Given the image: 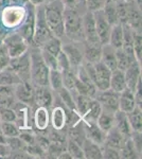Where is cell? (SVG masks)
<instances>
[{"mask_svg": "<svg viewBox=\"0 0 142 159\" xmlns=\"http://www.w3.org/2000/svg\"><path fill=\"white\" fill-rule=\"evenodd\" d=\"M64 19V35L72 42L84 40L83 18L76 9L65 7L63 10Z\"/></svg>", "mask_w": 142, "mask_h": 159, "instance_id": "1", "label": "cell"}, {"mask_svg": "<svg viewBox=\"0 0 142 159\" xmlns=\"http://www.w3.org/2000/svg\"><path fill=\"white\" fill-rule=\"evenodd\" d=\"M64 6L62 1L54 0L44 7L45 19L53 36L62 38L64 36V19H63Z\"/></svg>", "mask_w": 142, "mask_h": 159, "instance_id": "2", "label": "cell"}, {"mask_svg": "<svg viewBox=\"0 0 142 159\" xmlns=\"http://www.w3.org/2000/svg\"><path fill=\"white\" fill-rule=\"evenodd\" d=\"M40 48L30 51V73L31 80L36 86H49V71L50 69L44 61Z\"/></svg>", "mask_w": 142, "mask_h": 159, "instance_id": "3", "label": "cell"}, {"mask_svg": "<svg viewBox=\"0 0 142 159\" xmlns=\"http://www.w3.org/2000/svg\"><path fill=\"white\" fill-rule=\"evenodd\" d=\"M52 33L49 29L45 19L44 7H39L35 13V25H34V35H33V45L36 47L42 48L45 43L50 37H52Z\"/></svg>", "mask_w": 142, "mask_h": 159, "instance_id": "4", "label": "cell"}, {"mask_svg": "<svg viewBox=\"0 0 142 159\" xmlns=\"http://www.w3.org/2000/svg\"><path fill=\"white\" fill-rule=\"evenodd\" d=\"M30 65L31 61L29 51H25V53H22L21 55L17 56V57L10 58L9 61V67L24 82H29L31 80Z\"/></svg>", "mask_w": 142, "mask_h": 159, "instance_id": "5", "label": "cell"}, {"mask_svg": "<svg viewBox=\"0 0 142 159\" xmlns=\"http://www.w3.org/2000/svg\"><path fill=\"white\" fill-rule=\"evenodd\" d=\"M3 43L7 48L10 58L17 57L29 50L27 42L21 36V34H18V33H13V34L7 36L4 38Z\"/></svg>", "mask_w": 142, "mask_h": 159, "instance_id": "6", "label": "cell"}, {"mask_svg": "<svg viewBox=\"0 0 142 159\" xmlns=\"http://www.w3.org/2000/svg\"><path fill=\"white\" fill-rule=\"evenodd\" d=\"M94 99L99 101L102 109L106 111L115 114L119 109V93L112 90L110 88L106 90H98Z\"/></svg>", "mask_w": 142, "mask_h": 159, "instance_id": "7", "label": "cell"}, {"mask_svg": "<svg viewBox=\"0 0 142 159\" xmlns=\"http://www.w3.org/2000/svg\"><path fill=\"white\" fill-rule=\"evenodd\" d=\"M94 13V18L95 22V29H97L98 36L101 45H106L109 40V34L110 30H112V25L107 21L104 16L103 10H97V11L92 12Z\"/></svg>", "mask_w": 142, "mask_h": 159, "instance_id": "8", "label": "cell"}, {"mask_svg": "<svg viewBox=\"0 0 142 159\" xmlns=\"http://www.w3.org/2000/svg\"><path fill=\"white\" fill-rule=\"evenodd\" d=\"M112 70L107 67L102 61H98L94 64V84L97 87L98 90H106L109 89V82Z\"/></svg>", "mask_w": 142, "mask_h": 159, "instance_id": "9", "label": "cell"}, {"mask_svg": "<svg viewBox=\"0 0 142 159\" xmlns=\"http://www.w3.org/2000/svg\"><path fill=\"white\" fill-rule=\"evenodd\" d=\"M83 18V32L84 39L87 43L92 45H101L99 36H98L97 29H95V22L94 18V13L91 11H87L85 13Z\"/></svg>", "mask_w": 142, "mask_h": 159, "instance_id": "10", "label": "cell"}, {"mask_svg": "<svg viewBox=\"0 0 142 159\" xmlns=\"http://www.w3.org/2000/svg\"><path fill=\"white\" fill-rule=\"evenodd\" d=\"M14 96L18 99V101L28 105V106H33L35 104L34 88H33L29 82L21 81L17 85H15Z\"/></svg>", "mask_w": 142, "mask_h": 159, "instance_id": "11", "label": "cell"}, {"mask_svg": "<svg viewBox=\"0 0 142 159\" xmlns=\"http://www.w3.org/2000/svg\"><path fill=\"white\" fill-rule=\"evenodd\" d=\"M124 76H125V82H126V87L130 90L135 91L136 86L138 84V81L141 79V68H140V63L139 61H133L128 68L124 71Z\"/></svg>", "mask_w": 142, "mask_h": 159, "instance_id": "12", "label": "cell"}, {"mask_svg": "<svg viewBox=\"0 0 142 159\" xmlns=\"http://www.w3.org/2000/svg\"><path fill=\"white\" fill-rule=\"evenodd\" d=\"M84 129L85 134H86V138L89 139L92 142L97 143L99 145H103L105 141V137H106V133L102 130L98 126L95 122H84Z\"/></svg>", "mask_w": 142, "mask_h": 159, "instance_id": "13", "label": "cell"}, {"mask_svg": "<svg viewBox=\"0 0 142 159\" xmlns=\"http://www.w3.org/2000/svg\"><path fill=\"white\" fill-rule=\"evenodd\" d=\"M31 9L28 12V16L24 25L21 28V36L25 38L28 45H33V35H34V25H35V11L34 6L31 3Z\"/></svg>", "mask_w": 142, "mask_h": 159, "instance_id": "14", "label": "cell"}, {"mask_svg": "<svg viewBox=\"0 0 142 159\" xmlns=\"http://www.w3.org/2000/svg\"><path fill=\"white\" fill-rule=\"evenodd\" d=\"M62 50L65 53L67 58H68L69 63L72 67H77V66L82 65L84 61V55L82 51L76 47L74 43H65L62 45Z\"/></svg>", "mask_w": 142, "mask_h": 159, "instance_id": "15", "label": "cell"}, {"mask_svg": "<svg viewBox=\"0 0 142 159\" xmlns=\"http://www.w3.org/2000/svg\"><path fill=\"white\" fill-rule=\"evenodd\" d=\"M34 100L37 106L49 108L52 105L53 98L48 86H36L34 88Z\"/></svg>", "mask_w": 142, "mask_h": 159, "instance_id": "16", "label": "cell"}, {"mask_svg": "<svg viewBox=\"0 0 142 159\" xmlns=\"http://www.w3.org/2000/svg\"><path fill=\"white\" fill-rule=\"evenodd\" d=\"M127 138L125 137L122 133H120L117 129V127L113 126L106 133V137H105V141L103 145H107V147L117 148L120 151V148L123 147L125 143V140Z\"/></svg>", "mask_w": 142, "mask_h": 159, "instance_id": "17", "label": "cell"}, {"mask_svg": "<svg viewBox=\"0 0 142 159\" xmlns=\"http://www.w3.org/2000/svg\"><path fill=\"white\" fill-rule=\"evenodd\" d=\"M134 31L141 32V9L134 1L128 3L127 24Z\"/></svg>", "mask_w": 142, "mask_h": 159, "instance_id": "18", "label": "cell"}, {"mask_svg": "<svg viewBox=\"0 0 142 159\" xmlns=\"http://www.w3.org/2000/svg\"><path fill=\"white\" fill-rule=\"evenodd\" d=\"M137 105L135 101V96H134V91L126 88L122 92L119 93V109L120 110L128 114Z\"/></svg>", "mask_w": 142, "mask_h": 159, "instance_id": "19", "label": "cell"}, {"mask_svg": "<svg viewBox=\"0 0 142 159\" xmlns=\"http://www.w3.org/2000/svg\"><path fill=\"white\" fill-rule=\"evenodd\" d=\"M115 126L120 133H122L126 138H130L133 130L127 119V114L118 109L115 112Z\"/></svg>", "mask_w": 142, "mask_h": 159, "instance_id": "20", "label": "cell"}, {"mask_svg": "<svg viewBox=\"0 0 142 159\" xmlns=\"http://www.w3.org/2000/svg\"><path fill=\"white\" fill-rule=\"evenodd\" d=\"M109 88L112 90L118 92H122L124 89H126V82H125V76H124V71L116 70L112 71V75H110V82H109Z\"/></svg>", "mask_w": 142, "mask_h": 159, "instance_id": "21", "label": "cell"}, {"mask_svg": "<svg viewBox=\"0 0 142 159\" xmlns=\"http://www.w3.org/2000/svg\"><path fill=\"white\" fill-rule=\"evenodd\" d=\"M101 61L104 65H106L112 71L117 69V61H116V49L113 47L106 43L102 46V56Z\"/></svg>", "mask_w": 142, "mask_h": 159, "instance_id": "22", "label": "cell"}, {"mask_svg": "<svg viewBox=\"0 0 142 159\" xmlns=\"http://www.w3.org/2000/svg\"><path fill=\"white\" fill-rule=\"evenodd\" d=\"M82 150L84 153V158L89 159H100L102 157V145L92 142L89 139H85L82 144Z\"/></svg>", "mask_w": 142, "mask_h": 159, "instance_id": "23", "label": "cell"}, {"mask_svg": "<svg viewBox=\"0 0 142 159\" xmlns=\"http://www.w3.org/2000/svg\"><path fill=\"white\" fill-rule=\"evenodd\" d=\"M83 55L85 61L91 64H97L101 61V56H102V45H92V43H86Z\"/></svg>", "mask_w": 142, "mask_h": 159, "instance_id": "24", "label": "cell"}, {"mask_svg": "<svg viewBox=\"0 0 142 159\" xmlns=\"http://www.w3.org/2000/svg\"><path fill=\"white\" fill-rule=\"evenodd\" d=\"M49 111L48 108L42 106H37V108L35 110L34 114V123L35 126L38 130H45L47 129L48 125H49Z\"/></svg>", "mask_w": 142, "mask_h": 159, "instance_id": "25", "label": "cell"}, {"mask_svg": "<svg viewBox=\"0 0 142 159\" xmlns=\"http://www.w3.org/2000/svg\"><path fill=\"white\" fill-rule=\"evenodd\" d=\"M67 116L65 109L61 106H56L52 110V115H51V123L52 126L55 130H61L64 129L66 125Z\"/></svg>", "mask_w": 142, "mask_h": 159, "instance_id": "26", "label": "cell"}, {"mask_svg": "<svg viewBox=\"0 0 142 159\" xmlns=\"http://www.w3.org/2000/svg\"><path fill=\"white\" fill-rule=\"evenodd\" d=\"M97 124L101 129L107 133L110 129L115 126V114L102 109L97 119Z\"/></svg>", "mask_w": 142, "mask_h": 159, "instance_id": "27", "label": "cell"}, {"mask_svg": "<svg viewBox=\"0 0 142 159\" xmlns=\"http://www.w3.org/2000/svg\"><path fill=\"white\" fill-rule=\"evenodd\" d=\"M108 43H109L112 47L115 48V49L122 48V45H123V29H122V25L121 24H117V25H112V30H110Z\"/></svg>", "mask_w": 142, "mask_h": 159, "instance_id": "28", "label": "cell"}, {"mask_svg": "<svg viewBox=\"0 0 142 159\" xmlns=\"http://www.w3.org/2000/svg\"><path fill=\"white\" fill-rule=\"evenodd\" d=\"M20 82H21V80L18 78L17 74L9 66L0 70V85L15 86Z\"/></svg>", "mask_w": 142, "mask_h": 159, "instance_id": "29", "label": "cell"}, {"mask_svg": "<svg viewBox=\"0 0 142 159\" xmlns=\"http://www.w3.org/2000/svg\"><path fill=\"white\" fill-rule=\"evenodd\" d=\"M136 58L128 55L122 48L116 49V61H117V69L125 71L128 68L133 61H135Z\"/></svg>", "mask_w": 142, "mask_h": 159, "instance_id": "30", "label": "cell"}, {"mask_svg": "<svg viewBox=\"0 0 142 159\" xmlns=\"http://www.w3.org/2000/svg\"><path fill=\"white\" fill-rule=\"evenodd\" d=\"M68 139L73 140L74 142H76L82 147L84 140L86 139L83 123H76V124L72 125V127H70L68 130Z\"/></svg>", "mask_w": 142, "mask_h": 159, "instance_id": "31", "label": "cell"}, {"mask_svg": "<svg viewBox=\"0 0 142 159\" xmlns=\"http://www.w3.org/2000/svg\"><path fill=\"white\" fill-rule=\"evenodd\" d=\"M127 119L131 124L133 132L141 133L142 129V115H141V107L136 106L135 108L127 114Z\"/></svg>", "mask_w": 142, "mask_h": 159, "instance_id": "32", "label": "cell"}, {"mask_svg": "<svg viewBox=\"0 0 142 159\" xmlns=\"http://www.w3.org/2000/svg\"><path fill=\"white\" fill-rule=\"evenodd\" d=\"M102 111V107H101V104L99 103L98 100L94 99L90 104V106L88 107L87 111L83 115V119L84 122H95L97 123V119L99 117V115Z\"/></svg>", "mask_w": 142, "mask_h": 159, "instance_id": "33", "label": "cell"}, {"mask_svg": "<svg viewBox=\"0 0 142 159\" xmlns=\"http://www.w3.org/2000/svg\"><path fill=\"white\" fill-rule=\"evenodd\" d=\"M120 153V158H127V159H131V158H139L141 157V155L137 152L135 145L133 144V141L131 140V138H127L125 140V143L123 144V147L120 148L119 151Z\"/></svg>", "mask_w": 142, "mask_h": 159, "instance_id": "34", "label": "cell"}, {"mask_svg": "<svg viewBox=\"0 0 142 159\" xmlns=\"http://www.w3.org/2000/svg\"><path fill=\"white\" fill-rule=\"evenodd\" d=\"M104 16L110 25L119 24L118 16H117V11H116V1L113 2H106L104 3V6L102 7Z\"/></svg>", "mask_w": 142, "mask_h": 159, "instance_id": "35", "label": "cell"}, {"mask_svg": "<svg viewBox=\"0 0 142 159\" xmlns=\"http://www.w3.org/2000/svg\"><path fill=\"white\" fill-rule=\"evenodd\" d=\"M49 86L56 92L63 87V75L58 69H50L49 71Z\"/></svg>", "mask_w": 142, "mask_h": 159, "instance_id": "36", "label": "cell"}, {"mask_svg": "<svg viewBox=\"0 0 142 159\" xmlns=\"http://www.w3.org/2000/svg\"><path fill=\"white\" fill-rule=\"evenodd\" d=\"M40 49H44L46 51H48L49 53L53 55H57L59 52L62 51V42L61 38H57L55 36L50 37L47 42L45 43V45L43 46Z\"/></svg>", "mask_w": 142, "mask_h": 159, "instance_id": "37", "label": "cell"}, {"mask_svg": "<svg viewBox=\"0 0 142 159\" xmlns=\"http://www.w3.org/2000/svg\"><path fill=\"white\" fill-rule=\"evenodd\" d=\"M128 3H130V2H124V1H121V0H116V11H117L119 24H121V25L127 24Z\"/></svg>", "mask_w": 142, "mask_h": 159, "instance_id": "38", "label": "cell"}, {"mask_svg": "<svg viewBox=\"0 0 142 159\" xmlns=\"http://www.w3.org/2000/svg\"><path fill=\"white\" fill-rule=\"evenodd\" d=\"M0 127L6 138L18 137L20 134L19 126L16 125V122H0Z\"/></svg>", "mask_w": 142, "mask_h": 159, "instance_id": "39", "label": "cell"}, {"mask_svg": "<svg viewBox=\"0 0 142 159\" xmlns=\"http://www.w3.org/2000/svg\"><path fill=\"white\" fill-rule=\"evenodd\" d=\"M62 75H63V86L68 89L69 91H71V92L74 91L76 75V73L72 71V68L62 71Z\"/></svg>", "mask_w": 142, "mask_h": 159, "instance_id": "40", "label": "cell"}, {"mask_svg": "<svg viewBox=\"0 0 142 159\" xmlns=\"http://www.w3.org/2000/svg\"><path fill=\"white\" fill-rule=\"evenodd\" d=\"M57 92H58L59 98L62 99V101H63V103L65 104V106L67 108H69L70 110H76V104H74L72 92L69 91L68 89L65 88L64 86L62 87Z\"/></svg>", "mask_w": 142, "mask_h": 159, "instance_id": "41", "label": "cell"}, {"mask_svg": "<svg viewBox=\"0 0 142 159\" xmlns=\"http://www.w3.org/2000/svg\"><path fill=\"white\" fill-rule=\"evenodd\" d=\"M133 51L137 61L141 64V51H142V37L141 32L134 31V39H133Z\"/></svg>", "mask_w": 142, "mask_h": 159, "instance_id": "42", "label": "cell"}, {"mask_svg": "<svg viewBox=\"0 0 142 159\" xmlns=\"http://www.w3.org/2000/svg\"><path fill=\"white\" fill-rule=\"evenodd\" d=\"M67 152L70 154L71 158H84L82 147L71 139H68L67 141Z\"/></svg>", "mask_w": 142, "mask_h": 159, "instance_id": "43", "label": "cell"}, {"mask_svg": "<svg viewBox=\"0 0 142 159\" xmlns=\"http://www.w3.org/2000/svg\"><path fill=\"white\" fill-rule=\"evenodd\" d=\"M16 114L11 107H0V122H15Z\"/></svg>", "mask_w": 142, "mask_h": 159, "instance_id": "44", "label": "cell"}, {"mask_svg": "<svg viewBox=\"0 0 142 159\" xmlns=\"http://www.w3.org/2000/svg\"><path fill=\"white\" fill-rule=\"evenodd\" d=\"M40 52H42V56L49 69H57V61H56L55 55L51 54V53H49L48 51L44 49H40Z\"/></svg>", "mask_w": 142, "mask_h": 159, "instance_id": "45", "label": "cell"}, {"mask_svg": "<svg viewBox=\"0 0 142 159\" xmlns=\"http://www.w3.org/2000/svg\"><path fill=\"white\" fill-rule=\"evenodd\" d=\"M56 61H57V69L59 71H64V70H67V69L71 68L70 63H69L66 54L63 52V50L56 55Z\"/></svg>", "mask_w": 142, "mask_h": 159, "instance_id": "46", "label": "cell"}, {"mask_svg": "<svg viewBox=\"0 0 142 159\" xmlns=\"http://www.w3.org/2000/svg\"><path fill=\"white\" fill-rule=\"evenodd\" d=\"M10 56L7 54V48L3 43H0V70L9 66Z\"/></svg>", "mask_w": 142, "mask_h": 159, "instance_id": "47", "label": "cell"}, {"mask_svg": "<svg viewBox=\"0 0 142 159\" xmlns=\"http://www.w3.org/2000/svg\"><path fill=\"white\" fill-rule=\"evenodd\" d=\"M102 157L103 158H120V153L117 148H113L107 145H102Z\"/></svg>", "mask_w": 142, "mask_h": 159, "instance_id": "48", "label": "cell"}, {"mask_svg": "<svg viewBox=\"0 0 142 159\" xmlns=\"http://www.w3.org/2000/svg\"><path fill=\"white\" fill-rule=\"evenodd\" d=\"M85 4H86L88 11L94 12L97 10H101L104 6V1L103 0H85Z\"/></svg>", "mask_w": 142, "mask_h": 159, "instance_id": "49", "label": "cell"}, {"mask_svg": "<svg viewBox=\"0 0 142 159\" xmlns=\"http://www.w3.org/2000/svg\"><path fill=\"white\" fill-rule=\"evenodd\" d=\"M18 137H19V139L21 140L22 142L28 145L35 143V137L32 134H30V133H20Z\"/></svg>", "mask_w": 142, "mask_h": 159, "instance_id": "50", "label": "cell"}, {"mask_svg": "<svg viewBox=\"0 0 142 159\" xmlns=\"http://www.w3.org/2000/svg\"><path fill=\"white\" fill-rule=\"evenodd\" d=\"M0 97H14V86L0 85Z\"/></svg>", "mask_w": 142, "mask_h": 159, "instance_id": "51", "label": "cell"}, {"mask_svg": "<svg viewBox=\"0 0 142 159\" xmlns=\"http://www.w3.org/2000/svg\"><path fill=\"white\" fill-rule=\"evenodd\" d=\"M62 3L65 7H70V9H76L77 0H62Z\"/></svg>", "mask_w": 142, "mask_h": 159, "instance_id": "52", "label": "cell"}, {"mask_svg": "<svg viewBox=\"0 0 142 159\" xmlns=\"http://www.w3.org/2000/svg\"><path fill=\"white\" fill-rule=\"evenodd\" d=\"M7 155V147L4 143H0V156H6Z\"/></svg>", "mask_w": 142, "mask_h": 159, "instance_id": "53", "label": "cell"}, {"mask_svg": "<svg viewBox=\"0 0 142 159\" xmlns=\"http://www.w3.org/2000/svg\"><path fill=\"white\" fill-rule=\"evenodd\" d=\"M30 3H32L33 6H40L45 2V0H29Z\"/></svg>", "mask_w": 142, "mask_h": 159, "instance_id": "54", "label": "cell"}, {"mask_svg": "<svg viewBox=\"0 0 142 159\" xmlns=\"http://www.w3.org/2000/svg\"><path fill=\"white\" fill-rule=\"evenodd\" d=\"M0 143H4V144H6V137H4V135L2 134L1 127H0Z\"/></svg>", "mask_w": 142, "mask_h": 159, "instance_id": "55", "label": "cell"}, {"mask_svg": "<svg viewBox=\"0 0 142 159\" xmlns=\"http://www.w3.org/2000/svg\"><path fill=\"white\" fill-rule=\"evenodd\" d=\"M11 2V0H0V7H6Z\"/></svg>", "mask_w": 142, "mask_h": 159, "instance_id": "56", "label": "cell"}, {"mask_svg": "<svg viewBox=\"0 0 142 159\" xmlns=\"http://www.w3.org/2000/svg\"><path fill=\"white\" fill-rule=\"evenodd\" d=\"M77 3H82V4H85V0H77Z\"/></svg>", "mask_w": 142, "mask_h": 159, "instance_id": "57", "label": "cell"}, {"mask_svg": "<svg viewBox=\"0 0 142 159\" xmlns=\"http://www.w3.org/2000/svg\"><path fill=\"white\" fill-rule=\"evenodd\" d=\"M103 1H104V3H106V2H113L116 0H103Z\"/></svg>", "mask_w": 142, "mask_h": 159, "instance_id": "58", "label": "cell"}, {"mask_svg": "<svg viewBox=\"0 0 142 159\" xmlns=\"http://www.w3.org/2000/svg\"><path fill=\"white\" fill-rule=\"evenodd\" d=\"M121 1H124V2H131V1H134V0H121Z\"/></svg>", "mask_w": 142, "mask_h": 159, "instance_id": "59", "label": "cell"}, {"mask_svg": "<svg viewBox=\"0 0 142 159\" xmlns=\"http://www.w3.org/2000/svg\"><path fill=\"white\" fill-rule=\"evenodd\" d=\"M54 1V0H45V2H47V3H49V2H52Z\"/></svg>", "mask_w": 142, "mask_h": 159, "instance_id": "60", "label": "cell"}]
</instances>
